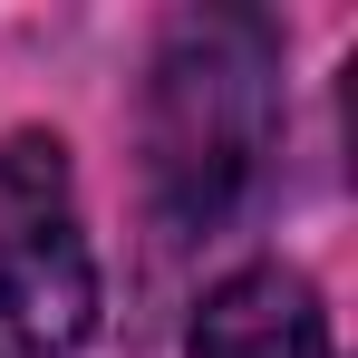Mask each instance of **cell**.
<instances>
[{
	"label": "cell",
	"mask_w": 358,
	"mask_h": 358,
	"mask_svg": "<svg viewBox=\"0 0 358 358\" xmlns=\"http://www.w3.org/2000/svg\"><path fill=\"white\" fill-rule=\"evenodd\" d=\"M0 329L59 358L97 329V252L78 223V175L49 126L0 136Z\"/></svg>",
	"instance_id": "7a4b0ae2"
},
{
	"label": "cell",
	"mask_w": 358,
	"mask_h": 358,
	"mask_svg": "<svg viewBox=\"0 0 358 358\" xmlns=\"http://www.w3.org/2000/svg\"><path fill=\"white\" fill-rule=\"evenodd\" d=\"M281 145V29L262 10H184L145 78V194L175 242H213Z\"/></svg>",
	"instance_id": "6da1fadb"
},
{
	"label": "cell",
	"mask_w": 358,
	"mask_h": 358,
	"mask_svg": "<svg viewBox=\"0 0 358 358\" xmlns=\"http://www.w3.org/2000/svg\"><path fill=\"white\" fill-rule=\"evenodd\" d=\"M184 358H339L329 349V310L291 262H252L233 281H213L194 310Z\"/></svg>",
	"instance_id": "3957f363"
}]
</instances>
